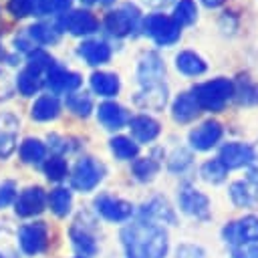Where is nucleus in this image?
<instances>
[{
	"instance_id": "29",
	"label": "nucleus",
	"mask_w": 258,
	"mask_h": 258,
	"mask_svg": "<svg viewBox=\"0 0 258 258\" xmlns=\"http://www.w3.org/2000/svg\"><path fill=\"white\" fill-rule=\"evenodd\" d=\"M16 87H18V91H20L24 97H30V95L38 93V89L42 87L40 73L34 71V69H30V67H26V69L18 75V79H16Z\"/></svg>"
},
{
	"instance_id": "6",
	"label": "nucleus",
	"mask_w": 258,
	"mask_h": 258,
	"mask_svg": "<svg viewBox=\"0 0 258 258\" xmlns=\"http://www.w3.org/2000/svg\"><path fill=\"white\" fill-rule=\"evenodd\" d=\"M103 173H105L103 163H99L93 157H81L73 167L71 185L79 191H91L99 185V181L103 179Z\"/></svg>"
},
{
	"instance_id": "15",
	"label": "nucleus",
	"mask_w": 258,
	"mask_h": 258,
	"mask_svg": "<svg viewBox=\"0 0 258 258\" xmlns=\"http://www.w3.org/2000/svg\"><path fill=\"white\" fill-rule=\"evenodd\" d=\"M69 236H71V244H73L75 252L79 254V258H91V256L97 254L95 234L85 224H81V220L73 222V226L69 230Z\"/></svg>"
},
{
	"instance_id": "36",
	"label": "nucleus",
	"mask_w": 258,
	"mask_h": 258,
	"mask_svg": "<svg viewBox=\"0 0 258 258\" xmlns=\"http://www.w3.org/2000/svg\"><path fill=\"white\" fill-rule=\"evenodd\" d=\"M0 258H20V254H18V238L6 226L0 228Z\"/></svg>"
},
{
	"instance_id": "39",
	"label": "nucleus",
	"mask_w": 258,
	"mask_h": 258,
	"mask_svg": "<svg viewBox=\"0 0 258 258\" xmlns=\"http://www.w3.org/2000/svg\"><path fill=\"white\" fill-rule=\"evenodd\" d=\"M157 169H159V163L153 161L151 157H139L133 161V173L139 181H151Z\"/></svg>"
},
{
	"instance_id": "46",
	"label": "nucleus",
	"mask_w": 258,
	"mask_h": 258,
	"mask_svg": "<svg viewBox=\"0 0 258 258\" xmlns=\"http://www.w3.org/2000/svg\"><path fill=\"white\" fill-rule=\"evenodd\" d=\"M12 81H10V77L4 73V71H0V101L2 99H8L10 95H12Z\"/></svg>"
},
{
	"instance_id": "23",
	"label": "nucleus",
	"mask_w": 258,
	"mask_h": 258,
	"mask_svg": "<svg viewBox=\"0 0 258 258\" xmlns=\"http://www.w3.org/2000/svg\"><path fill=\"white\" fill-rule=\"evenodd\" d=\"M79 56L87 64L97 67V64H103V62H107L111 58V48L103 40H85L79 46Z\"/></svg>"
},
{
	"instance_id": "40",
	"label": "nucleus",
	"mask_w": 258,
	"mask_h": 258,
	"mask_svg": "<svg viewBox=\"0 0 258 258\" xmlns=\"http://www.w3.org/2000/svg\"><path fill=\"white\" fill-rule=\"evenodd\" d=\"M67 171H69L67 161H64L60 155H54V157H50V159L44 161V173H46V177H48L50 181H60V179H64V177H67Z\"/></svg>"
},
{
	"instance_id": "14",
	"label": "nucleus",
	"mask_w": 258,
	"mask_h": 258,
	"mask_svg": "<svg viewBox=\"0 0 258 258\" xmlns=\"http://www.w3.org/2000/svg\"><path fill=\"white\" fill-rule=\"evenodd\" d=\"M226 169H236V167H244V165H250L254 163L256 159V153L250 145L246 143H238V141H232V143H226L222 145L220 149V157H218Z\"/></svg>"
},
{
	"instance_id": "50",
	"label": "nucleus",
	"mask_w": 258,
	"mask_h": 258,
	"mask_svg": "<svg viewBox=\"0 0 258 258\" xmlns=\"http://www.w3.org/2000/svg\"><path fill=\"white\" fill-rule=\"evenodd\" d=\"M81 2H85V4H95V2H99V0H81Z\"/></svg>"
},
{
	"instance_id": "34",
	"label": "nucleus",
	"mask_w": 258,
	"mask_h": 258,
	"mask_svg": "<svg viewBox=\"0 0 258 258\" xmlns=\"http://www.w3.org/2000/svg\"><path fill=\"white\" fill-rule=\"evenodd\" d=\"M28 34L30 38H34L36 42L40 44H52L60 38V30L58 26H52V24H44V22H38V24H32L28 28Z\"/></svg>"
},
{
	"instance_id": "5",
	"label": "nucleus",
	"mask_w": 258,
	"mask_h": 258,
	"mask_svg": "<svg viewBox=\"0 0 258 258\" xmlns=\"http://www.w3.org/2000/svg\"><path fill=\"white\" fill-rule=\"evenodd\" d=\"M222 238L226 244L234 248H244L246 244L258 242V218L256 216H244L236 222H230L222 230Z\"/></svg>"
},
{
	"instance_id": "41",
	"label": "nucleus",
	"mask_w": 258,
	"mask_h": 258,
	"mask_svg": "<svg viewBox=\"0 0 258 258\" xmlns=\"http://www.w3.org/2000/svg\"><path fill=\"white\" fill-rule=\"evenodd\" d=\"M52 64H54L52 56H50V54H46V52H44V50H40V48H36V50H34V52H30V56H28V67H30V69H34V71H38V73L48 71Z\"/></svg>"
},
{
	"instance_id": "12",
	"label": "nucleus",
	"mask_w": 258,
	"mask_h": 258,
	"mask_svg": "<svg viewBox=\"0 0 258 258\" xmlns=\"http://www.w3.org/2000/svg\"><path fill=\"white\" fill-rule=\"evenodd\" d=\"M95 210L109 222H125L133 216V206L129 202L107 196V194H103L95 200Z\"/></svg>"
},
{
	"instance_id": "11",
	"label": "nucleus",
	"mask_w": 258,
	"mask_h": 258,
	"mask_svg": "<svg viewBox=\"0 0 258 258\" xmlns=\"http://www.w3.org/2000/svg\"><path fill=\"white\" fill-rule=\"evenodd\" d=\"M44 204H46V196H44V189L34 185V187H26L24 191H20L14 200V212L16 216L20 218H30V216H36L44 210Z\"/></svg>"
},
{
	"instance_id": "16",
	"label": "nucleus",
	"mask_w": 258,
	"mask_h": 258,
	"mask_svg": "<svg viewBox=\"0 0 258 258\" xmlns=\"http://www.w3.org/2000/svg\"><path fill=\"white\" fill-rule=\"evenodd\" d=\"M222 137V125L218 121H206L189 131V145L198 151L212 149Z\"/></svg>"
},
{
	"instance_id": "38",
	"label": "nucleus",
	"mask_w": 258,
	"mask_h": 258,
	"mask_svg": "<svg viewBox=\"0 0 258 258\" xmlns=\"http://www.w3.org/2000/svg\"><path fill=\"white\" fill-rule=\"evenodd\" d=\"M200 173H202V177H204L208 183H222V181L226 179L228 169L224 167V163H222L220 159H210V161H206V163L202 165Z\"/></svg>"
},
{
	"instance_id": "2",
	"label": "nucleus",
	"mask_w": 258,
	"mask_h": 258,
	"mask_svg": "<svg viewBox=\"0 0 258 258\" xmlns=\"http://www.w3.org/2000/svg\"><path fill=\"white\" fill-rule=\"evenodd\" d=\"M191 95L196 97L200 109L218 113L226 107V103L234 97V83L226 77H218L194 87Z\"/></svg>"
},
{
	"instance_id": "44",
	"label": "nucleus",
	"mask_w": 258,
	"mask_h": 258,
	"mask_svg": "<svg viewBox=\"0 0 258 258\" xmlns=\"http://www.w3.org/2000/svg\"><path fill=\"white\" fill-rule=\"evenodd\" d=\"M175 258H206V254L196 244H181L175 252Z\"/></svg>"
},
{
	"instance_id": "47",
	"label": "nucleus",
	"mask_w": 258,
	"mask_h": 258,
	"mask_svg": "<svg viewBox=\"0 0 258 258\" xmlns=\"http://www.w3.org/2000/svg\"><path fill=\"white\" fill-rule=\"evenodd\" d=\"M202 2H204L208 8H218V6H222L226 0H202Z\"/></svg>"
},
{
	"instance_id": "3",
	"label": "nucleus",
	"mask_w": 258,
	"mask_h": 258,
	"mask_svg": "<svg viewBox=\"0 0 258 258\" xmlns=\"http://www.w3.org/2000/svg\"><path fill=\"white\" fill-rule=\"evenodd\" d=\"M139 20H141V12L135 4H121L117 6L115 10L107 12L105 16V28L109 30V34L117 36V38H123V36H129L137 30L139 26Z\"/></svg>"
},
{
	"instance_id": "31",
	"label": "nucleus",
	"mask_w": 258,
	"mask_h": 258,
	"mask_svg": "<svg viewBox=\"0 0 258 258\" xmlns=\"http://www.w3.org/2000/svg\"><path fill=\"white\" fill-rule=\"evenodd\" d=\"M71 204H73V196L67 187H54L48 196V206L58 218H64L71 212Z\"/></svg>"
},
{
	"instance_id": "25",
	"label": "nucleus",
	"mask_w": 258,
	"mask_h": 258,
	"mask_svg": "<svg viewBox=\"0 0 258 258\" xmlns=\"http://www.w3.org/2000/svg\"><path fill=\"white\" fill-rule=\"evenodd\" d=\"M60 113V103L54 95H42L36 99V103L32 105L30 109V115L32 119L36 121H50V119H56Z\"/></svg>"
},
{
	"instance_id": "26",
	"label": "nucleus",
	"mask_w": 258,
	"mask_h": 258,
	"mask_svg": "<svg viewBox=\"0 0 258 258\" xmlns=\"http://www.w3.org/2000/svg\"><path fill=\"white\" fill-rule=\"evenodd\" d=\"M175 67L179 73L187 75V77H198L202 73H206V62L202 56H198L196 52L191 50H181L177 56H175Z\"/></svg>"
},
{
	"instance_id": "1",
	"label": "nucleus",
	"mask_w": 258,
	"mask_h": 258,
	"mask_svg": "<svg viewBox=\"0 0 258 258\" xmlns=\"http://www.w3.org/2000/svg\"><path fill=\"white\" fill-rule=\"evenodd\" d=\"M121 242L127 258H165L167 232L153 220L139 218L121 230Z\"/></svg>"
},
{
	"instance_id": "13",
	"label": "nucleus",
	"mask_w": 258,
	"mask_h": 258,
	"mask_svg": "<svg viewBox=\"0 0 258 258\" xmlns=\"http://www.w3.org/2000/svg\"><path fill=\"white\" fill-rule=\"evenodd\" d=\"M83 83L81 75L79 73H73V71H67L62 67H58L56 62L46 71V87L54 93V95H60V93H73L75 89H79Z\"/></svg>"
},
{
	"instance_id": "24",
	"label": "nucleus",
	"mask_w": 258,
	"mask_h": 258,
	"mask_svg": "<svg viewBox=\"0 0 258 258\" xmlns=\"http://www.w3.org/2000/svg\"><path fill=\"white\" fill-rule=\"evenodd\" d=\"M141 218L153 220V222H169V224L175 222V214L163 198H153L149 204H145L141 208Z\"/></svg>"
},
{
	"instance_id": "30",
	"label": "nucleus",
	"mask_w": 258,
	"mask_h": 258,
	"mask_svg": "<svg viewBox=\"0 0 258 258\" xmlns=\"http://www.w3.org/2000/svg\"><path fill=\"white\" fill-rule=\"evenodd\" d=\"M20 157H22V161L24 163H34V165H38V163H42V159L46 157V147H44V143L42 141H38V139H24V143L20 145Z\"/></svg>"
},
{
	"instance_id": "4",
	"label": "nucleus",
	"mask_w": 258,
	"mask_h": 258,
	"mask_svg": "<svg viewBox=\"0 0 258 258\" xmlns=\"http://www.w3.org/2000/svg\"><path fill=\"white\" fill-rule=\"evenodd\" d=\"M143 32L147 36H151L159 46H169V44L179 40L181 26H177L171 16L155 12V14H149L143 20Z\"/></svg>"
},
{
	"instance_id": "9",
	"label": "nucleus",
	"mask_w": 258,
	"mask_h": 258,
	"mask_svg": "<svg viewBox=\"0 0 258 258\" xmlns=\"http://www.w3.org/2000/svg\"><path fill=\"white\" fill-rule=\"evenodd\" d=\"M177 202H179V208L187 216L198 218V220H208L210 218V200L202 191H198L196 187L183 185L177 194Z\"/></svg>"
},
{
	"instance_id": "17",
	"label": "nucleus",
	"mask_w": 258,
	"mask_h": 258,
	"mask_svg": "<svg viewBox=\"0 0 258 258\" xmlns=\"http://www.w3.org/2000/svg\"><path fill=\"white\" fill-rule=\"evenodd\" d=\"M135 105L147 111H161L167 103V87L163 83L143 85V89L135 95Z\"/></svg>"
},
{
	"instance_id": "8",
	"label": "nucleus",
	"mask_w": 258,
	"mask_h": 258,
	"mask_svg": "<svg viewBox=\"0 0 258 258\" xmlns=\"http://www.w3.org/2000/svg\"><path fill=\"white\" fill-rule=\"evenodd\" d=\"M58 30H69L75 36H85L93 34L99 30V20L89 12V10H71L58 20Z\"/></svg>"
},
{
	"instance_id": "10",
	"label": "nucleus",
	"mask_w": 258,
	"mask_h": 258,
	"mask_svg": "<svg viewBox=\"0 0 258 258\" xmlns=\"http://www.w3.org/2000/svg\"><path fill=\"white\" fill-rule=\"evenodd\" d=\"M230 198L238 208H256L258 206V167L250 171L248 179L234 181L230 185Z\"/></svg>"
},
{
	"instance_id": "18",
	"label": "nucleus",
	"mask_w": 258,
	"mask_h": 258,
	"mask_svg": "<svg viewBox=\"0 0 258 258\" xmlns=\"http://www.w3.org/2000/svg\"><path fill=\"white\" fill-rule=\"evenodd\" d=\"M165 75V64L159 58L157 52H145L139 60L137 67V77L141 81V85H153V83H161Z\"/></svg>"
},
{
	"instance_id": "51",
	"label": "nucleus",
	"mask_w": 258,
	"mask_h": 258,
	"mask_svg": "<svg viewBox=\"0 0 258 258\" xmlns=\"http://www.w3.org/2000/svg\"><path fill=\"white\" fill-rule=\"evenodd\" d=\"M101 2H105V4H107V2H111V0H101Z\"/></svg>"
},
{
	"instance_id": "48",
	"label": "nucleus",
	"mask_w": 258,
	"mask_h": 258,
	"mask_svg": "<svg viewBox=\"0 0 258 258\" xmlns=\"http://www.w3.org/2000/svg\"><path fill=\"white\" fill-rule=\"evenodd\" d=\"M244 252H246V258H258V246H252V248H248Z\"/></svg>"
},
{
	"instance_id": "33",
	"label": "nucleus",
	"mask_w": 258,
	"mask_h": 258,
	"mask_svg": "<svg viewBox=\"0 0 258 258\" xmlns=\"http://www.w3.org/2000/svg\"><path fill=\"white\" fill-rule=\"evenodd\" d=\"M109 145H111V151L115 153V157H119V159H133L139 153V145L131 137H125V135L113 137L109 141Z\"/></svg>"
},
{
	"instance_id": "21",
	"label": "nucleus",
	"mask_w": 258,
	"mask_h": 258,
	"mask_svg": "<svg viewBox=\"0 0 258 258\" xmlns=\"http://www.w3.org/2000/svg\"><path fill=\"white\" fill-rule=\"evenodd\" d=\"M200 105L196 101V97L191 93H181L175 97L173 105H171V115L177 123H189L200 115Z\"/></svg>"
},
{
	"instance_id": "35",
	"label": "nucleus",
	"mask_w": 258,
	"mask_h": 258,
	"mask_svg": "<svg viewBox=\"0 0 258 258\" xmlns=\"http://www.w3.org/2000/svg\"><path fill=\"white\" fill-rule=\"evenodd\" d=\"M234 97L240 105H256L258 103V85L248 79H240L238 85L234 87Z\"/></svg>"
},
{
	"instance_id": "20",
	"label": "nucleus",
	"mask_w": 258,
	"mask_h": 258,
	"mask_svg": "<svg viewBox=\"0 0 258 258\" xmlns=\"http://www.w3.org/2000/svg\"><path fill=\"white\" fill-rule=\"evenodd\" d=\"M18 119L10 113L0 115V159H6L16 147Z\"/></svg>"
},
{
	"instance_id": "22",
	"label": "nucleus",
	"mask_w": 258,
	"mask_h": 258,
	"mask_svg": "<svg viewBox=\"0 0 258 258\" xmlns=\"http://www.w3.org/2000/svg\"><path fill=\"white\" fill-rule=\"evenodd\" d=\"M129 129L139 143H149L159 135V123L149 115H137L129 119Z\"/></svg>"
},
{
	"instance_id": "43",
	"label": "nucleus",
	"mask_w": 258,
	"mask_h": 258,
	"mask_svg": "<svg viewBox=\"0 0 258 258\" xmlns=\"http://www.w3.org/2000/svg\"><path fill=\"white\" fill-rule=\"evenodd\" d=\"M189 163H191V155H189L185 149H177V151L169 157V169H171V171H183Z\"/></svg>"
},
{
	"instance_id": "27",
	"label": "nucleus",
	"mask_w": 258,
	"mask_h": 258,
	"mask_svg": "<svg viewBox=\"0 0 258 258\" xmlns=\"http://www.w3.org/2000/svg\"><path fill=\"white\" fill-rule=\"evenodd\" d=\"M91 89L101 97H115L119 93V77L115 73H93Z\"/></svg>"
},
{
	"instance_id": "32",
	"label": "nucleus",
	"mask_w": 258,
	"mask_h": 258,
	"mask_svg": "<svg viewBox=\"0 0 258 258\" xmlns=\"http://www.w3.org/2000/svg\"><path fill=\"white\" fill-rule=\"evenodd\" d=\"M173 22L177 26H187V24H194L196 18H198V6L194 0H179L173 8V14H171Z\"/></svg>"
},
{
	"instance_id": "49",
	"label": "nucleus",
	"mask_w": 258,
	"mask_h": 258,
	"mask_svg": "<svg viewBox=\"0 0 258 258\" xmlns=\"http://www.w3.org/2000/svg\"><path fill=\"white\" fill-rule=\"evenodd\" d=\"M147 4H151V6H165V4H169L171 0H145Z\"/></svg>"
},
{
	"instance_id": "7",
	"label": "nucleus",
	"mask_w": 258,
	"mask_h": 258,
	"mask_svg": "<svg viewBox=\"0 0 258 258\" xmlns=\"http://www.w3.org/2000/svg\"><path fill=\"white\" fill-rule=\"evenodd\" d=\"M18 244L22 248L24 254L28 256H36L40 254L46 244H48V228L44 222H32V224H24L18 230Z\"/></svg>"
},
{
	"instance_id": "37",
	"label": "nucleus",
	"mask_w": 258,
	"mask_h": 258,
	"mask_svg": "<svg viewBox=\"0 0 258 258\" xmlns=\"http://www.w3.org/2000/svg\"><path fill=\"white\" fill-rule=\"evenodd\" d=\"M67 107L79 115V117H87L93 111V101L87 93H69L67 95Z\"/></svg>"
},
{
	"instance_id": "45",
	"label": "nucleus",
	"mask_w": 258,
	"mask_h": 258,
	"mask_svg": "<svg viewBox=\"0 0 258 258\" xmlns=\"http://www.w3.org/2000/svg\"><path fill=\"white\" fill-rule=\"evenodd\" d=\"M73 0H46V14L50 12H67Z\"/></svg>"
},
{
	"instance_id": "42",
	"label": "nucleus",
	"mask_w": 258,
	"mask_h": 258,
	"mask_svg": "<svg viewBox=\"0 0 258 258\" xmlns=\"http://www.w3.org/2000/svg\"><path fill=\"white\" fill-rule=\"evenodd\" d=\"M16 200V183L12 179H6L0 183V210L10 206Z\"/></svg>"
},
{
	"instance_id": "19",
	"label": "nucleus",
	"mask_w": 258,
	"mask_h": 258,
	"mask_svg": "<svg viewBox=\"0 0 258 258\" xmlns=\"http://www.w3.org/2000/svg\"><path fill=\"white\" fill-rule=\"evenodd\" d=\"M97 119H99V123H101L105 129L117 131V129H121V127L129 121V113H127L121 105L107 101V103H101V105H99V109H97Z\"/></svg>"
},
{
	"instance_id": "28",
	"label": "nucleus",
	"mask_w": 258,
	"mask_h": 258,
	"mask_svg": "<svg viewBox=\"0 0 258 258\" xmlns=\"http://www.w3.org/2000/svg\"><path fill=\"white\" fill-rule=\"evenodd\" d=\"M8 10L16 18H24L30 14H46V0H10Z\"/></svg>"
}]
</instances>
